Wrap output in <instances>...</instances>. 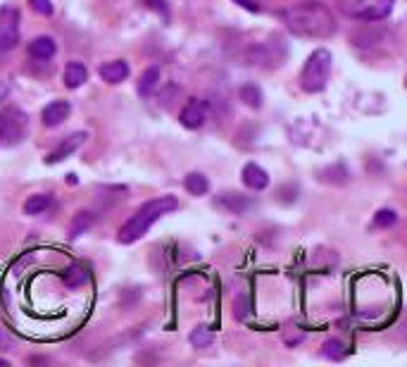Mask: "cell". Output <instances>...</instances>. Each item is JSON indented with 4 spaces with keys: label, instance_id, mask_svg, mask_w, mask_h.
Segmentation results:
<instances>
[{
    "label": "cell",
    "instance_id": "1",
    "mask_svg": "<svg viewBox=\"0 0 407 367\" xmlns=\"http://www.w3.org/2000/svg\"><path fill=\"white\" fill-rule=\"evenodd\" d=\"M281 22L286 24V29L293 36L300 38H331L336 31H339V22H336V15L331 13L324 3L319 0H307V3L298 5H288L281 13Z\"/></svg>",
    "mask_w": 407,
    "mask_h": 367
},
{
    "label": "cell",
    "instance_id": "2",
    "mask_svg": "<svg viewBox=\"0 0 407 367\" xmlns=\"http://www.w3.org/2000/svg\"><path fill=\"white\" fill-rule=\"evenodd\" d=\"M177 208H179V201L174 196H158V198H153V201L143 203V206L136 210V215L119 229V234H117L119 243L129 246V243L138 241L141 236H145V231H148L150 226L158 222L162 215L172 213V210H177Z\"/></svg>",
    "mask_w": 407,
    "mask_h": 367
},
{
    "label": "cell",
    "instance_id": "3",
    "mask_svg": "<svg viewBox=\"0 0 407 367\" xmlns=\"http://www.w3.org/2000/svg\"><path fill=\"white\" fill-rule=\"evenodd\" d=\"M331 65H334V55L327 48L312 50V55L302 65L300 89L305 93H322L331 79Z\"/></svg>",
    "mask_w": 407,
    "mask_h": 367
},
{
    "label": "cell",
    "instance_id": "4",
    "mask_svg": "<svg viewBox=\"0 0 407 367\" xmlns=\"http://www.w3.org/2000/svg\"><path fill=\"white\" fill-rule=\"evenodd\" d=\"M286 57V45H283L281 36H269L265 43H255L253 48L248 50L246 60L248 65H258V67H279Z\"/></svg>",
    "mask_w": 407,
    "mask_h": 367
},
{
    "label": "cell",
    "instance_id": "5",
    "mask_svg": "<svg viewBox=\"0 0 407 367\" xmlns=\"http://www.w3.org/2000/svg\"><path fill=\"white\" fill-rule=\"evenodd\" d=\"M20 10L13 5L0 8V50H13L20 43Z\"/></svg>",
    "mask_w": 407,
    "mask_h": 367
},
{
    "label": "cell",
    "instance_id": "6",
    "mask_svg": "<svg viewBox=\"0 0 407 367\" xmlns=\"http://www.w3.org/2000/svg\"><path fill=\"white\" fill-rule=\"evenodd\" d=\"M27 134V115L22 110H3L0 113V136L3 143H20Z\"/></svg>",
    "mask_w": 407,
    "mask_h": 367
},
{
    "label": "cell",
    "instance_id": "7",
    "mask_svg": "<svg viewBox=\"0 0 407 367\" xmlns=\"http://www.w3.org/2000/svg\"><path fill=\"white\" fill-rule=\"evenodd\" d=\"M207 120V103L198 101V98H191L188 103L184 105L182 115H179V122L186 127V129H200Z\"/></svg>",
    "mask_w": 407,
    "mask_h": 367
},
{
    "label": "cell",
    "instance_id": "8",
    "mask_svg": "<svg viewBox=\"0 0 407 367\" xmlns=\"http://www.w3.org/2000/svg\"><path fill=\"white\" fill-rule=\"evenodd\" d=\"M86 141V131H77L72 134V136H67L65 141H62L57 148L45 157V165H57V162H65L67 157H72V153H77V150L84 145Z\"/></svg>",
    "mask_w": 407,
    "mask_h": 367
},
{
    "label": "cell",
    "instance_id": "9",
    "mask_svg": "<svg viewBox=\"0 0 407 367\" xmlns=\"http://www.w3.org/2000/svg\"><path fill=\"white\" fill-rule=\"evenodd\" d=\"M241 179H243V184L253 191H265L267 186H269V174H267L258 162H246L241 170Z\"/></svg>",
    "mask_w": 407,
    "mask_h": 367
},
{
    "label": "cell",
    "instance_id": "10",
    "mask_svg": "<svg viewBox=\"0 0 407 367\" xmlns=\"http://www.w3.org/2000/svg\"><path fill=\"white\" fill-rule=\"evenodd\" d=\"M69 115H72V105H69L67 101H53L43 108L40 120H43L45 127H60L62 122L69 120Z\"/></svg>",
    "mask_w": 407,
    "mask_h": 367
},
{
    "label": "cell",
    "instance_id": "11",
    "mask_svg": "<svg viewBox=\"0 0 407 367\" xmlns=\"http://www.w3.org/2000/svg\"><path fill=\"white\" fill-rule=\"evenodd\" d=\"M393 3H395V0H376V3L369 5L367 10H357V13H353V17H355V20H362V22L386 20V17L393 13Z\"/></svg>",
    "mask_w": 407,
    "mask_h": 367
},
{
    "label": "cell",
    "instance_id": "12",
    "mask_svg": "<svg viewBox=\"0 0 407 367\" xmlns=\"http://www.w3.org/2000/svg\"><path fill=\"white\" fill-rule=\"evenodd\" d=\"M101 77L103 81H108V84H121V81L129 77V65H126L124 60L105 62V65H101Z\"/></svg>",
    "mask_w": 407,
    "mask_h": 367
},
{
    "label": "cell",
    "instance_id": "13",
    "mask_svg": "<svg viewBox=\"0 0 407 367\" xmlns=\"http://www.w3.org/2000/svg\"><path fill=\"white\" fill-rule=\"evenodd\" d=\"M55 50H57V45L50 36H38L29 43V52H31V57H36V60H50V57L55 55Z\"/></svg>",
    "mask_w": 407,
    "mask_h": 367
},
{
    "label": "cell",
    "instance_id": "14",
    "mask_svg": "<svg viewBox=\"0 0 407 367\" xmlns=\"http://www.w3.org/2000/svg\"><path fill=\"white\" fill-rule=\"evenodd\" d=\"M65 282H67V287H84V284H89V279H91V270L86 265H81V262H74V265H69L67 270H65Z\"/></svg>",
    "mask_w": 407,
    "mask_h": 367
},
{
    "label": "cell",
    "instance_id": "15",
    "mask_svg": "<svg viewBox=\"0 0 407 367\" xmlns=\"http://www.w3.org/2000/svg\"><path fill=\"white\" fill-rule=\"evenodd\" d=\"M86 79H89V72H86V67L81 65V62H69L65 67V86L67 89H79V86L86 84Z\"/></svg>",
    "mask_w": 407,
    "mask_h": 367
},
{
    "label": "cell",
    "instance_id": "16",
    "mask_svg": "<svg viewBox=\"0 0 407 367\" xmlns=\"http://www.w3.org/2000/svg\"><path fill=\"white\" fill-rule=\"evenodd\" d=\"M217 206L226 208L229 213L241 215V213H246V210L250 208V201L243 194H222V196L217 198Z\"/></svg>",
    "mask_w": 407,
    "mask_h": 367
},
{
    "label": "cell",
    "instance_id": "17",
    "mask_svg": "<svg viewBox=\"0 0 407 367\" xmlns=\"http://www.w3.org/2000/svg\"><path fill=\"white\" fill-rule=\"evenodd\" d=\"M50 206H53V198H50L48 194L29 196L27 203H24V215H31V217H36V215H43Z\"/></svg>",
    "mask_w": 407,
    "mask_h": 367
},
{
    "label": "cell",
    "instance_id": "18",
    "mask_svg": "<svg viewBox=\"0 0 407 367\" xmlns=\"http://www.w3.org/2000/svg\"><path fill=\"white\" fill-rule=\"evenodd\" d=\"M184 186L191 196H205L207 191H210V182H207V177L200 172H191L188 177L184 179Z\"/></svg>",
    "mask_w": 407,
    "mask_h": 367
},
{
    "label": "cell",
    "instance_id": "19",
    "mask_svg": "<svg viewBox=\"0 0 407 367\" xmlns=\"http://www.w3.org/2000/svg\"><path fill=\"white\" fill-rule=\"evenodd\" d=\"M238 98H241V101L246 103L248 108H253V110H260V108H262V103H265L262 89H260V86H255V84L243 86V89L238 91Z\"/></svg>",
    "mask_w": 407,
    "mask_h": 367
},
{
    "label": "cell",
    "instance_id": "20",
    "mask_svg": "<svg viewBox=\"0 0 407 367\" xmlns=\"http://www.w3.org/2000/svg\"><path fill=\"white\" fill-rule=\"evenodd\" d=\"M158 84H160V69L158 67H148L143 72L141 81H138V93L145 96V98L153 96L155 89H158Z\"/></svg>",
    "mask_w": 407,
    "mask_h": 367
},
{
    "label": "cell",
    "instance_id": "21",
    "mask_svg": "<svg viewBox=\"0 0 407 367\" xmlns=\"http://www.w3.org/2000/svg\"><path fill=\"white\" fill-rule=\"evenodd\" d=\"M96 222V213H89V210H84V213H79L77 217H74V222H72V229H69V234L74 236H81L84 234L89 226Z\"/></svg>",
    "mask_w": 407,
    "mask_h": 367
},
{
    "label": "cell",
    "instance_id": "22",
    "mask_svg": "<svg viewBox=\"0 0 407 367\" xmlns=\"http://www.w3.org/2000/svg\"><path fill=\"white\" fill-rule=\"evenodd\" d=\"M188 341H191V346H195V348H207L212 343V329L195 327L193 331H191Z\"/></svg>",
    "mask_w": 407,
    "mask_h": 367
},
{
    "label": "cell",
    "instance_id": "23",
    "mask_svg": "<svg viewBox=\"0 0 407 367\" xmlns=\"http://www.w3.org/2000/svg\"><path fill=\"white\" fill-rule=\"evenodd\" d=\"M395 222H398V213L391 208H383L374 215V224L379 226V229H388V226H393Z\"/></svg>",
    "mask_w": 407,
    "mask_h": 367
},
{
    "label": "cell",
    "instance_id": "24",
    "mask_svg": "<svg viewBox=\"0 0 407 367\" xmlns=\"http://www.w3.org/2000/svg\"><path fill=\"white\" fill-rule=\"evenodd\" d=\"M29 5H31V8L43 17L53 15V3H50V0H29Z\"/></svg>",
    "mask_w": 407,
    "mask_h": 367
},
{
    "label": "cell",
    "instance_id": "25",
    "mask_svg": "<svg viewBox=\"0 0 407 367\" xmlns=\"http://www.w3.org/2000/svg\"><path fill=\"white\" fill-rule=\"evenodd\" d=\"M324 353H327L329 358H336V360H339L341 355H343V343H341L339 339L327 341V343H324Z\"/></svg>",
    "mask_w": 407,
    "mask_h": 367
},
{
    "label": "cell",
    "instance_id": "26",
    "mask_svg": "<svg viewBox=\"0 0 407 367\" xmlns=\"http://www.w3.org/2000/svg\"><path fill=\"white\" fill-rule=\"evenodd\" d=\"M234 3H243V8L250 10V13H260V5L250 3V0H234Z\"/></svg>",
    "mask_w": 407,
    "mask_h": 367
},
{
    "label": "cell",
    "instance_id": "27",
    "mask_svg": "<svg viewBox=\"0 0 407 367\" xmlns=\"http://www.w3.org/2000/svg\"><path fill=\"white\" fill-rule=\"evenodd\" d=\"M67 184H79V177H77V174H67Z\"/></svg>",
    "mask_w": 407,
    "mask_h": 367
},
{
    "label": "cell",
    "instance_id": "28",
    "mask_svg": "<svg viewBox=\"0 0 407 367\" xmlns=\"http://www.w3.org/2000/svg\"><path fill=\"white\" fill-rule=\"evenodd\" d=\"M5 93H8V89H5V86H0V98H3Z\"/></svg>",
    "mask_w": 407,
    "mask_h": 367
},
{
    "label": "cell",
    "instance_id": "29",
    "mask_svg": "<svg viewBox=\"0 0 407 367\" xmlns=\"http://www.w3.org/2000/svg\"><path fill=\"white\" fill-rule=\"evenodd\" d=\"M0 143H3V136H0Z\"/></svg>",
    "mask_w": 407,
    "mask_h": 367
},
{
    "label": "cell",
    "instance_id": "30",
    "mask_svg": "<svg viewBox=\"0 0 407 367\" xmlns=\"http://www.w3.org/2000/svg\"><path fill=\"white\" fill-rule=\"evenodd\" d=\"M405 86H407V77H405Z\"/></svg>",
    "mask_w": 407,
    "mask_h": 367
}]
</instances>
